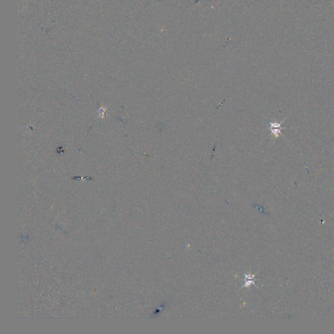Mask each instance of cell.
Instances as JSON below:
<instances>
[{"label":"cell","mask_w":334,"mask_h":334,"mask_svg":"<svg viewBox=\"0 0 334 334\" xmlns=\"http://www.w3.org/2000/svg\"><path fill=\"white\" fill-rule=\"evenodd\" d=\"M245 285H243V287H250L251 285H255V275H245Z\"/></svg>","instance_id":"obj_2"},{"label":"cell","mask_w":334,"mask_h":334,"mask_svg":"<svg viewBox=\"0 0 334 334\" xmlns=\"http://www.w3.org/2000/svg\"><path fill=\"white\" fill-rule=\"evenodd\" d=\"M281 129H282V127H281V123L272 122L270 123V130L272 134L275 136V137H278L279 135L281 134Z\"/></svg>","instance_id":"obj_1"}]
</instances>
